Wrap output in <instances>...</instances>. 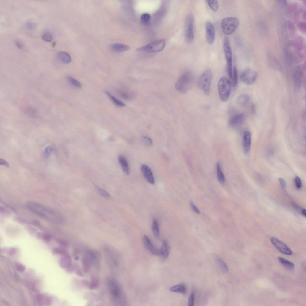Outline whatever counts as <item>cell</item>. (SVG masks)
<instances>
[{
    "label": "cell",
    "mask_w": 306,
    "mask_h": 306,
    "mask_svg": "<svg viewBox=\"0 0 306 306\" xmlns=\"http://www.w3.org/2000/svg\"><path fill=\"white\" fill-rule=\"evenodd\" d=\"M142 141L144 144L147 146H150L152 145L153 142L151 139L147 136H143Z\"/></svg>",
    "instance_id": "cell-41"
},
{
    "label": "cell",
    "mask_w": 306,
    "mask_h": 306,
    "mask_svg": "<svg viewBox=\"0 0 306 306\" xmlns=\"http://www.w3.org/2000/svg\"><path fill=\"white\" fill-rule=\"evenodd\" d=\"M150 19V15L147 13H144L143 14L141 18V22L144 24L148 23Z\"/></svg>",
    "instance_id": "cell-39"
},
{
    "label": "cell",
    "mask_w": 306,
    "mask_h": 306,
    "mask_svg": "<svg viewBox=\"0 0 306 306\" xmlns=\"http://www.w3.org/2000/svg\"><path fill=\"white\" fill-rule=\"evenodd\" d=\"M105 92L115 105L119 107H124L125 106V104L123 102L112 95L109 92L106 91Z\"/></svg>",
    "instance_id": "cell-30"
},
{
    "label": "cell",
    "mask_w": 306,
    "mask_h": 306,
    "mask_svg": "<svg viewBox=\"0 0 306 306\" xmlns=\"http://www.w3.org/2000/svg\"><path fill=\"white\" fill-rule=\"evenodd\" d=\"M257 73L255 71L248 68L244 70L241 73V80L245 84L250 85L253 84L256 80Z\"/></svg>",
    "instance_id": "cell-10"
},
{
    "label": "cell",
    "mask_w": 306,
    "mask_h": 306,
    "mask_svg": "<svg viewBox=\"0 0 306 306\" xmlns=\"http://www.w3.org/2000/svg\"><path fill=\"white\" fill-rule=\"evenodd\" d=\"M251 143V136L250 133L248 131L245 132L243 137V145L245 152L247 153L250 150Z\"/></svg>",
    "instance_id": "cell-19"
},
{
    "label": "cell",
    "mask_w": 306,
    "mask_h": 306,
    "mask_svg": "<svg viewBox=\"0 0 306 306\" xmlns=\"http://www.w3.org/2000/svg\"><path fill=\"white\" fill-rule=\"evenodd\" d=\"M170 291L174 292L185 294L187 292V289L185 286L183 285L180 284L172 287L170 289Z\"/></svg>",
    "instance_id": "cell-27"
},
{
    "label": "cell",
    "mask_w": 306,
    "mask_h": 306,
    "mask_svg": "<svg viewBox=\"0 0 306 306\" xmlns=\"http://www.w3.org/2000/svg\"><path fill=\"white\" fill-rule=\"evenodd\" d=\"M278 259L279 263L288 269L291 270L294 269L295 265L292 262L281 257H278Z\"/></svg>",
    "instance_id": "cell-25"
},
{
    "label": "cell",
    "mask_w": 306,
    "mask_h": 306,
    "mask_svg": "<svg viewBox=\"0 0 306 306\" xmlns=\"http://www.w3.org/2000/svg\"><path fill=\"white\" fill-rule=\"evenodd\" d=\"M212 78L211 71L207 69L202 74L198 81V87L206 95L209 94Z\"/></svg>",
    "instance_id": "cell-3"
},
{
    "label": "cell",
    "mask_w": 306,
    "mask_h": 306,
    "mask_svg": "<svg viewBox=\"0 0 306 306\" xmlns=\"http://www.w3.org/2000/svg\"><path fill=\"white\" fill-rule=\"evenodd\" d=\"M52 252L55 254H61L64 255L68 254L67 251L62 248H55L53 249Z\"/></svg>",
    "instance_id": "cell-37"
},
{
    "label": "cell",
    "mask_w": 306,
    "mask_h": 306,
    "mask_svg": "<svg viewBox=\"0 0 306 306\" xmlns=\"http://www.w3.org/2000/svg\"><path fill=\"white\" fill-rule=\"evenodd\" d=\"M193 76L190 71H187L183 73L177 80L175 88L178 92L182 94H185L190 89L192 83Z\"/></svg>",
    "instance_id": "cell-2"
},
{
    "label": "cell",
    "mask_w": 306,
    "mask_h": 306,
    "mask_svg": "<svg viewBox=\"0 0 306 306\" xmlns=\"http://www.w3.org/2000/svg\"><path fill=\"white\" fill-rule=\"evenodd\" d=\"M250 99V97L248 95L243 94L238 97L237 101L239 105L241 106H244L248 102Z\"/></svg>",
    "instance_id": "cell-24"
},
{
    "label": "cell",
    "mask_w": 306,
    "mask_h": 306,
    "mask_svg": "<svg viewBox=\"0 0 306 306\" xmlns=\"http://www.w3.org/2000/svg\"><path fill=\"white\" fill-rule=\"evenodd\" d=\"M15 266L16 269L21 273L23 272L26 270V267L22 264L17 262L15 263Z\"/></svg>",
    "instance_id": "cell-43"
},
{
    "label": "cell",
    "mask_w": 306,
    "mask_h": 306,
    "mask_svg": "<svg viewBox=\"0 0 306 306\" xmlns=\"http://www.w3.org/2000/svg\"><path fill=\"white\" fill-rule=\"evenodd\" d=\"M82 264L85 271L87 273L89 272L90 270L91 265L85 257L82 259Z\"/></svg>",
    "instance_id": "cell-35"
},
{
    "label": "cell",
    "mask_w": 306,
    "mask_h": 306,
    "mask_svg": "<svg viewBox=\"0 0 306 306\" xmlns=\"http://www.w3.org/2000/svg\"><path fill=\"white\" fill-rule=\"evenodd\" d=\"M60 265L61 267L70 271L72 269V261L71 258L68 254L64 255L60 259Z\"/></svg>",
    "instance_id": "cell-17"
},
{
    "label": "cell",
    "mask_w": 306,
    "mask_h": 306,
    "mask_svg": "<svg viewBox=\"0 0 306 306\" xmlns=\"http://www.w3.org/2000/svg\"><path fill=\"white\" fill-rule=\"evenodd\" d=\"M306 211L305 209H302L301 212L302 214L305 217H306Z\"/></svg>",
    "instance_id": "cell-56"
},
{
    "label": "cell",
    "mask_w": 306,
    "mask_h": 306,
    "mask_svg": "<svg viewBox=\"0 0 306 306\" xmlns=\"http://www.w3.org/2000/svg\"><path fill=\"white\" fill-rule=\"evenodd\" d=\"M109 287L113 298L119 304H123V299L121 288L115 281L111 280L109 282Z\"/></svg>",
    "instance_id": "cell-9"
},
{
    "label": "cell",
    "mask_w": 306,
    "mask_h": 306,
    "mask_svg": "<svg viewBox=\"0 0 306 306\" xmlns=\"http://www.w3.org/2000/svg\"><path fill=\"white\" fill-rule=\"evenodd\" d=\"M271 241L273 245L280 252L287 255H291L292 254V250L283 242L274 237H271Z\"/></svg>",
    "instance_id": "cell-11"
},
{
    "label": "cell",
    "mask_w": 306,
    "mask_h": 306,
    "mask_svg": "<svg viewBox=\"0 0 306 306\" xmlns=\"http://www.w3.org/2000/svg\"><path fill=\"white\" fill-rule=\"evenodd\" d=\"M99 285V282L95 276H92L91 278L90 284V288L91 290H94L96 289Z\"/></svg>",
    "instance_id": "cell-34"
},
{
    "label": "cell",
    "mask_w": 306,
    "mask_h": 306,
    "mask_svg": "<svg viewBox=\"0 0 306 306\" xmlns=\"http://www.w3.org/2000/svg\"><path fill=\"white\" fill-rule=\"evenodd\" d=\"M0 165H4L7 167H9V164L8 162L6 160L2 159H0Z\"/></svg>",
    "instance_id": "cell-50"
},
{
    "label": "cell",
    "mask_w": 306,
    "mask_h": 306,
    "mask_svg": "<svg viewBox=\"0 0 306 306\" xmlns=\"http://www.w3.org/2000/svg\"><path fill=\"white\" fill-rule=\"evenodd\" d=\"M42 38L43 40L46 42H50L53 40V37L51 34L48 32H45L42 35Z\"/></svg>",
    "instance_id": "cell-38"
},
{
    "label": "cell",
    "mask_w": 306,
    "mask_h": 306,
    "mask_svg": "<svg viewBox=\"0 0 306 306\" xmlns=\"http://www.w3.org/2000/svg\"><path fill=\"white\" fill-rule=\"evenodd\" d=\"M16 248L14 247H11L8 249L5 248V251L9 256H12L16 252Z\"/></svg>",
    "instance_id": "cell-44"
},
{
    "label": "cell",
    "mask_w": 306,
    "mask_h": 306,
    "mask_svg": "<svg viewBox=\"0 0 306 306\" xmlns=\"http://www.w3.org/2000/svg\"><path fill=\"white\" fill-rule=\"evenodd\" d=\"M57 56L59 60L63 63L68 64L71 61V59L70 55L65 52H60L57 55Z\"/></svg>",
    "instance_id": "cell-23"
},
{
    "label": "cell",
    "mask_w": 306,
    "mask_h": 306,
    "mask_svg": "<svg viewBox=\"0 0 306 306\" xmlns=\"http://www.w3.org/2000/svg\"><path fill=\"white\" fill-rule=\"evenodd\" d=\"M69 82L73 86L78 88H81L82 86L80 83L71 76H69L68 78Z\"/></svg>",
    "instance_id": "cell-36"
},
{
    "label": "cell",
    "mask_w": 306,
    "mask_h": 306,
    "mask_svg": "<svg viewBox=\"0 0 306 306\" xmlns=\"http://www.w3.org/2000/svg\"><path fill=\"white\" fill-rule=\"evenodd\" d=\"M143 240L145 247L149 252L154 255L159 256V250L155 247L148 237L144 235Z\"/></svg>",
    "instance_id": "cell-14"
},
{
    "label": "cell",
    "mask_w": 306,
    "mask_h": 306,
    "mask_svg": "<svg viewBox=\"0 0 306 306\" xmlns=\"http://www.w3.org/2000/svg\"><path fill=\"white\" fill-rule=\"evenodd\" d=\"M36 302L42 305H48L52 304V299L49 296L44 294H39L36 296Z\"/></svg>",
    "instance_id": "cell-18"
},
{
    "label": "cell",
    "mask_w": 306,
    "mask_h": 306,
    "mask_svg": "<svg viewBox=\"0 0 306 306\" xmlns=\"http://www.w3.org/2000/svg\"><path fill=\"white\" fill-rule=\"evenodd\" d=\"M15 44L19 49H22V48L23 45L21 41L19 40H16L15 41Z\"/></svg>",
    "instance_id": "cell-51"
},
{
    "label": "cell",
    "mask_w": 306,
    "mask_h": 306,
    "mask_svg": "<svg viewBox=\"0 0 306 306\" xmlns=\"http://www.w3.org/2000/svg\"><path fill=\"white\" fill-rule=\"evenodd\" d=\"M245 115L243 113L236 114L232 117L229 121V124L231 126L236 127L241 124L243 122Z\"/></svg>",
    "instance_id": "cell-16"
},
{
    "label": "cell",
    "mask_w": 306,
    "mask_h": 306,
    "mask_svg": "<svg viewBox=\"0 0 306 306\" xmlns=\"http://www.w3.org/2000/svg\"><path fill=\"white\" fill-rule=\"evenodd\" d=\"M98 192L100 195L105 198H108L110 197V195L108 192L103 189L99 188Z\"/></svg>",
    "instance_id": "cell-42"
},
{
    "label": "cell",
    "mask_w": 306,
    "mask_h": 306,
    "mask_svg": "<svg viewBox=\"0 0 306 306\" xmlns=\"http://www.w3.org/2000/svg\"><path fill=\"white\" fill-rule=\"evenodd\" d=\"M118 161L124 172L127 175L130 173V169L129 164L126 158L122 155L118 158Z\"/></svg>",
    "instance_id": "cell-21"
},
{
    "label": "cell",
    "mask_w": 306,
    "mask_h": 306,
    "mask_svg": "<svg viewBox=\"0 0 306 306\" xmlns=\"http://www.w3.org/2000/svg\"><path fill=\"white\" fill-rule=\"evenodd\" d=\"M295 183L296 186L298 189L300 188L302 186V183L300 178L297 176L295 178Z\"/></svg>",
    "instance_id": "cell-46"
},
{
    "label": "cell",
    "mask_w": 306,
    "mask_h": 306,
    "mask_svg": "<svg viewBox=\"0 0 306 306\" xmlns=\"http://www.w3.org/2000/svg\"><path fill=\"white\" fill-rule=\"evenodd\" d=\"M223 48L227 62V72L229 77L232 79L233 71L232 52L230 40L228 37H226L224 40Z\"/></svg>",
    "instance_id": "cell-6"
},
{
    "label": "cell",
    "mask_w": 306,
    "mask_h": 306,
    "mask_svg": "<svg viewBox=\"0 0 306 306\" xmlns=\"http://www.w3.org/2000/svg\"><path fill=\"white\" fill-rule=\"evenodd\" d=\"M194 298V294L193 293H192L191 294L189 299L188 305L189 306H192L193 305Z\"/></svg>",
    "instance_id": "cell-47"
},
{
    "label": "cell",
    "mask_w": 306,
    "mask_h": 306,
    "mask_svg": "<svg viewBox=\"0 0 306 306\" xmlns=\"http://www.w3.org/2000/svg\"><path fill=\"white\" fill-rule=\"evenodd\" d=\"M191 208L193 211L197 214H200V211L198 208L194 204L192 201L190 202Z\"/></svg>",
    "instance_id": "cell-45"
},
{
    "label": "cell",
    "mask_w": 306,
    "mask_h": 306,
    "mask_svg": "<svg viewBox=\"0 0 306 306\" xmlns=\"http://www.w3.org/2000/svg\"><path fill=\"white\" fill-rule=\"evenodd\" d=\"M216 261L222 271L223 273H227L228 269L225 263L219 258H216Z\"/></svg>",
    "instance_id": "cell-31"
},
{
    "label": "cell",
    "mask_w": 306,
    "mask_h": 306,
    "mask_svg": "<svg viewBox=\"0 0 306 306\" xmlns=\"http://www.w3.org/2000/svg\"><path fill=\"white\" fill-rule=\"evenodd\" d=\"M56 42H54L52 44V47H53L54 48L56 46Z\"/></svg>",
    "instance_id": "cell-57"
},
{
    "label": "cell",
    "mask_w": 306,
    "mask_h": 306,
    "mask_svg": "<svg viewBox=\"0 0 306 306\" xmlns=\"http://www.w3.org/2000/svg\"><path fill=\"white\" fill-rule=\"evenodd\" d=\"M279 181L283 189L284 190H285L286 187V183L285 180L283 178H279Z\"/></svg>",
    "instance_id": "cell-48"
},
{
    "label": "cell",
    "mask_w": 306,
    "mask_h": 306,
    "mask_svg": "<svg viewBox=\"0 0 306 306\" xmlns=\"http://www.w3.org/2000/svg\"><path fill=\"white\" fill-rule=\"evenodd\" d=\"M27 25L28 27L30 29H32L34 27V25H33V23L31 22L28 23L27 24Z\"/></svg>",
    "instance_id": "cell-55"
},
{
    "label": "cell",
    "mask_w": 306,
    "mask_h": 306,
    "mask_svg": "<svg viewBox=\"0 0 306 306\" xmlns=\"http://www.w3.org/2000/svg\"><path fill=\"white\" fill-rule=\"evenodd\" d=\"M293 80L295 87L299 89L301 86L302 78V72L301 68L297 66L294 69L292 74Z\"/></svg>",
    "instance_id": "cell-12"
},
{
    "label": "cell",
    "mask_w": 306,
    "mask_h": 306,
    "mask_svg": "<svg viewBox=\"0 0 306 306\" xmlns=\"http://www.w3.org/2000/svg\"><path fill=\"white\" fill-rule=\"evenodd\" d=\"M299 27L300 29L303 32H305V23L304 22H300L299 24Z\"/></svg>",
    "instance_id": "cell-49"
},
{
    "label": "cell",
    "mask_w": 306,
    "mask_h": 306,
    "mask_svg": "<svg viewBox=\"0 0 306 306\" xmlns=\"http://www.w3.org/2000/svg\"><path fill=\"white\" fill-rule=\"evenodd\" d=\"M218 88L221 100L223 102L227 101L231 93V85L230 82L224 76H222L218 82Z\"/></svg>",
    "instance_id": "cell-5"
},
{
    "label": "cell",
    "mask_w": 306,
    "mask_h": 306,
    "mask_svg": "<svg viewBox=\"0 0 306 306\" xmlns=\"http://www.w3.org/2000/svg\"><path fill=\"white\" fill-rule=\"evenodd\" d=\"M111 48L113 51L116 52H125L130 48L129 46L121 43L113 44L111 46Z\"/></svg>",
    "instance_id": "cell-22"
},
{
    "label": "cell",
    "mask_w": 306,
    "mask_h": 306,
    "mask_svg": "<svg viewBox=\"0 0 306 306\" xmlns=\"http://www.w3.org/2000/svg\"><path fill=\"white\" fill-rule=\"evenodd\" d=\"M27 206L31 211L50 221L57 223L63 221V218L58 214L38 203L30 202Z\"/></svg>",
    "instance_id": "cell-1"
},
{
    "label": "cell",
    "mask_w": 306,
    "mask_h": 306,
    "mask_svg": "<svg viewBox=\"0 0 306 306\" xmlns=\"http://www.w3.org/2000/svg\"><path fill=\"white\" fill-rule=\"evenodd\" d=\"M1 302H2V303H4L3 304L4 305H5V306H9V305H10L9 304V303L7 301H6L5 300H2V301H1Z\"/></svg>",
    "instance_id": "cell-54"
},
{
    "label": "cell",
    "mask_w": 306,
    "mask_h": 306,
    "mask_svg": "<svg viewBox=\"0 0 306 306\" xmlns=\"http://www.w3.org/2000/svg\"><path fill=\"white\" fill-rule=\"evenodd\" d=\"M59 243L61 245L64 246H67V243L64 241H58Z\"/></svg>",
    "instance_id": "cell-53"
},
{
    "label": "cell",
    "mask_w": 306,
    "mask_h": 306,
    "mask_svg": "<svg viewBox=\"0 0 306 306\" xmlns=\"http://www.w3.org/2000/svg\"><path fill=\"white\" fill-rule=\"evenodd\" d=\"M52 151V148L50 146L46 147L44 152V156L45 158L48 159L50 157Z\"/></svg>",
    "instance_id": "cell-40"
},
{
    "label": "cell",
    "mask_w": 306,
    "mask_h": 306,
    "mask_svg": "<svg viewBox=\"0 0 306 306\" xmlns=\"http://www.w3.org/2000/svg\"><path fill=\"white\" fill-rule=\"evenodd\" d=\"M141 170L142 172L147 181L150 184H154L155 183L154 178L149 167L147 165L144 164L141 166Z\"/></svg>",
    "instance_id": "cell-15"
},
{
    "label": "cell",
    "mask_w": 306,
    "mask_h": 306,
    "mask_svg": "<svg viewBox=\"0 0 306 306\" xmlns=\"http://www.w3.org/2000/svg\"><path fill=\"white\" fill-rule=\"evenodd\" d=\"M43 239L45 242H48L50 240V237L48 235H45L43 236Z\"/></svg>",
    "instance_id": "cell-52"
},
{
    "label": "cell",
    "mask_w": 306,
    "mask_h": 306,
    "mask_svg": "<svg viewBox=\"0 0 306 306\" xmlns=\"http://www.w3.org/2000/svg\"><path fill=\"white\" fill-rule=\"evenodd\" d=\"M118 93L121 98L126 100H131L134 96L133 93L128 91L120 90L118 91Z\"/></svg>",
    "instance_id": "cell-26"
},
{
    "label": "cell",
    "mask_w": 306,
    "mask_h": 306,
    "mask_svg": "<svg viewBox=\"0 0 306 306\" xmlns=\"http://www.w3.org/2000/svg\"><path fill=\"white\" fill-rule=\"evenodd\" d=\"M152 230L154 236L158 237L160 235V229L157 220H154L153 221L152 224Z\"/></svg>",
    "instance_id": "cell-29"
},
{
    "label": "cell",
    "mask_w": 306,
    "mask_h": 306,
    "mask_svg": "<svg viewBox=\"0 0 306 306\" xmlns=\"http://www.w3.org/2000/svg\"><path fill=\"white\" fill-rule=\"evenodd\" d=\"M207 3L211 9L214 11H217L219 8L218 2L216 0H208Z\"/></svg>",
    "instance_id": "cell-32"
},
{
    "label": "cell",
    "mask_w": 306,
    "mask_h": 306,
    "mask_svg": "<svg viewBox=\"0 0 306 306\" xmlns=\"http://www.w3.org/2000/svg\"><path fill=\"white\" fill-rule=\"evenodd\" d=\"M206 37L207 41L209 44H212L214 43L215 38V30L212 23L207 21L206 24Z\"/></svg>",
    "instance_id": "cell-13"
},
{
    "label": "cell",
    "mask_w": 306,
    "mask_h": 306,
    "mask_svg": "<svg viewBox=\"0 0 306 306\" xmlns=\"http://www.w3.org/2000/svg\"><path fill=\"white\" fill-rule=\"evenodd\" d=\"M232 79V80L233 87L234 88H235L237 86L238 83L237 71L235 66H234V67Z\"/></svg>",
    "instance_id": "cell-33"
},
{
    "label": "cell",
    "mask_w": 306,
    "mask_h": 306,
    "mask_svg": "<svg viewBox=\"0 0 306 306\" xmlns=\"http://www.w3.org/2000/svg\"><path fill=\"white\" fill-rule=\"evenodd\" d=\"M169 253V247L168 244L166 241L164 240L160 250H159V256L163 260H165L168 258Z\"/></svg>",
    "instance_id": "cell-20"
},
{
    "label": "cell",
    "mask_w": 306,
    "mask_h": 306,
    "mask_svg": "<svg viewBox=\"0 0 306 306\" xmlns=\"http://www.w3.org/2000/svg\"><path fill=\"white\" fill-rule=\"evenodd\" d=\"M194 22L193 15L189 14L186 19L185 26V39L188 43H191L194 39Z\"/></svg>",
    "instance_id": "cell-8"
},
{
    "label": "cell",
    "mask_w": 306,
    "mask_h": 306,
    "mask_svg": "<svg viewBox=\"0 0 306 306\" xmlns=\"http://www.w3.org/2000/svg\"><path fill=\"white\" fill-rule=\"evenodd\" d=\"M165 45V42L163 40H161L153 42L144 46L137 49L139 52L147 53H155L161 51Z\"/></svg>",
    "instance_id": "cell-7"
},
{
    "label": "cell",
    "mask_w": 306,
    "mask_h": 306,
    "mask_svg": "<svg viewBox=\"0 0 306 306\" xmlns=\"http://www.w3.org/2000/svg\"><path fill=\"white\" fill-rule=\"evenodd\" d=\"M240 24L239 19L236 17H230L224 19L221 23L223 33L229 35L233 33L238 27Z\"/></svg>",
    "instance_id": "cell-4"
},
{
    "label": "cell",
    "mask_w": 306,
    "mask_h": 306,
    "mask_svg": "<svg viewBox=\"0 0 306 306\" xmlns=\"http://www.w3.org/2000/svg\"><path fill=\"white\" fill-rule=\"evenodd\" d=\"M217 176L219 182L221 184H224L225 182V178L222 170L220 165L217 163Z\"/></svg>",
    "instance_id": "cell-28"
}]
</instances>
